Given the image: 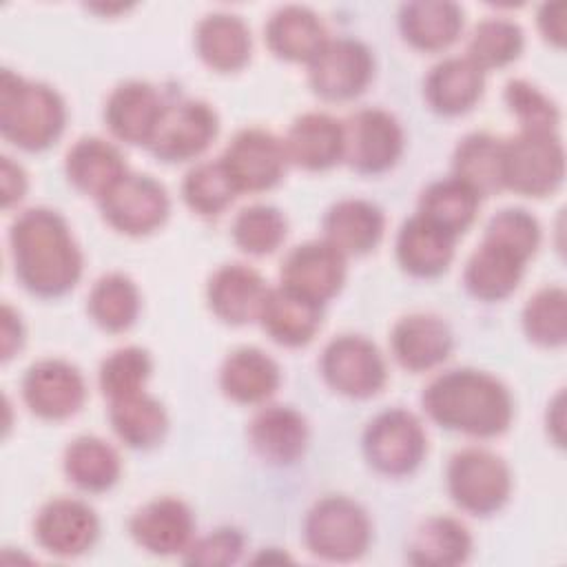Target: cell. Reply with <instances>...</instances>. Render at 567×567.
I'll return each mask as SVG.
<instances>
[{"instance_id": "cell-39", "label": "cell", "mask_w": 567, "mask_h": 567, "mask_svg": "<svg viewBox=\"0 0 567 567\" xmlns=\"http://www.w3.org/2000/svg\"><path fill=\"white\" fill-rule=\"evenodd\" d=\"M525 35L523 29L507 18L481 20L467 42V60H472L481 71L505 66L523 53Z\"/></svg>"}, {"instance_id": "cell-9", "label": "cell", "mask_w": 567, "mask_h": 567, "mask_svg": "<svg viewBox=\"0 0 567 567\" xmlns=\"http://www.w3.org/2000/svg\"><path fill=\"white\" fill-rule=\"evenodd\" d=\"M319 365L326 383L350 399H370L388 381L379 348L361 334L334 337L323 348Z\"/></svg>"}, {"instance_id": "cell-47", "label": "cell", "mask_w": 567, "mask_h": 567, "mask_svg": "<svg viewBox=\"0 0 567 567\" xmlns=\"http://www.w3.org/2000/svg\"><path fill=\"white\" fill-rule=\"evenodd\" d=\"M2 208L9 210L13 204H18L27 193V175L20 164H16L11 157H2Z\"/></svg>"}, {"instance_id": "cell-31", "label": "cell", "mask_w": 567, "mask_h": 567, "mask_svg": "<svg viewBox=\"0 0 567 567\" xmlns=\"http://www.w3.org/2000/svg\"><path fill=\"white\" fill-rule=\"evenodd\" d=\"M399 29L403 40L419 51H443L456 42L463 29V11L456 2L419 0L399 9Z\"/></svg>"}, {"instance_id": "cell-44", "label": "cell", "mask_w": 567, "mask_h": 567, "mask_svg": "<svg viewBox=\"0 0 567 567\" xmlns=\"http://www.w3.org/2000/svg\"><path fill=\"white\" fill-rule=\"evenodd\" d=\"M505 104L509 113L518 120L525 133H556L560 122L558 106L532 82L509 80L505 84Z\"/></svg>"}, {"instance_id": "cell-6", "label": "cell", "mask_w": 567, "mask_h": 567, "mask_svg": "<svg viewBox=\"0 0 567 567\" xmlns=\"http://www.w3.org/2000/svg\"><path fill=\"white\" fill-rule=\"evenodd\" d=\"M447 492L472 516H492L505 507L512 494L507 463L489 450L465 447L447 463Z\"/></svg>"}, {"instance_id": "cell-13", "label": "cell", "mask_w": 567, "mask_h": 567, "mask_svg": "<svg viewBox=\"0 0 567 567\" xmlns=\"http://www.w3.org/2000/svg\"><path fill=\"white\" fill-rule=\"evenodd\" d=\"M237 193H261L275 188L288 166L284 142L264 128H244L219 157Z\"/></svg>"}, {"instance_id": "cell-46", "label": "cell", "mask_w": 567, "mask_h": 567, "mask_svg": "<svg viewBox=\"0 0 567 567\" xmlns=\"http://www.w3.org/2000/svg\"><path fill=\"white\" fill-rule=\"evenodd\" d=\"M536 22L547 42H551L558 49L565 44V4L563 2H545L538 9Z\"/></svg>"}, {"instance_id": "cell-8", "label": "cell", "mask_w": 567, "mask_h": 567, "mask_svg": "<svg viewBox=\"0 0 567 567\" xmlns=\"http://www.w3.org/2000/svg\"><path fill=\"white\" fill-rule=\"evenodd\" d=\"M427 452V439L421 421L403 410L390 408L379 412L363 432V454L379 474L408 476Z\"/></svg>"}, {"instance_id": "cell-16", "label": "cell", "mask_w": 567, "mask_h": 567, "mask_svg": "<svg viewBox=\"0 0 567 567\" xmlns=\"http://www.w3.org/2000/svg\"><path fill=\"white\" fill-rule=\"evenodd\" d=\"M100 534L95 512L78 498H53L40 507L33 523L38 545L60 558H73L93 547Z\"/></svg>"}, {"instance_id": "cell-23", "label": "cell", "mask_w": 567, "mask_h": 567, "mask_svg": "<svg viewBox=\"0 0 567 567\" xmlns=\"http://www.w3.org/2000/svg\"><path fill=\"white\" fill-rule=\"evenodd\" d=\"M248 441L255 454L272 465L295 463L308 443V423L290 405H268L248 425Z\"/></svg>"}, {"instance_id": "cell-38", "label": "cell", "mask_w": 567, "mask_h": 567, "mask_svg": "<svg viewBox=\"0 0 567 567\" xmlns=\"http://www.w3.org/2000/svg\"><path fill=\"white\" fill-rule=\"evenodd\" d=\"M142 297L135 281L122 272L102 275L86 301V310L91 319L106 332H124L128 330L140 315Z\"/></svg>"}, {"instance_id": "cell-5", "label": "cell", "mask_w": 567, "mask_h": 567, "mask_svg": "<svg viewBox=\"0 0 567 567\" xmlns=\"http://www.w3.org/2000/svg\"><path fill=\"white\" fill-rule=\"evenodd\" d=\"M372 538L368 512L348 496H323L303 520V543L308 551L323 560L348 563L365 554Z\"/></svg>"}, {"instance_id": "cell-21", "label": "cell", "mask_w": 567, "mask_h": 567, "mask_svg": "<svg viewBox=\"0 0 567 567\" xmlns=\"http://www.w3.org/2000/svg\"><path fill=\"white\" fill-rule=\"evenodd\" d=\"M257 319L275 343L301 348L310 343L321 328L323 306L286 286H279L268 288Z\"/></svg>"}, {"instance_id": "cell-27", "label": "cell", "mask_w": 567, "mask_h": 567, "mask_svg": "<svg viewBox=\"0 0 567 567\" xmlns=\"http://www.w3.org/2000/svg\"><path fill=\"white\" fill-rule=\"evenodd\" d=\"M264 40L279 60L310 64L326 47L328 33L312 9L288 4L270 16L264 29Z\"/></svg>"}, {"instance_id": "cell-19", "label": "cell", "mask_w": 567, "mask_h": 567, "mask_svg": "<svg viewBox=\"0 0 567 567\" xmlns=\"http://www.w3.org/2000/svg\"><path fill=\"white\" fill-rule=\"evenodd\" d=\"M166 104L157 89L142 80H128L113 89L104 106V122L111 133L135 146H148Z\"/></svg>"}, {"instance_id": "cell-7", "label": "cell", "mask_w": 567, "mask_h": 567, "mask_svg": "<svg viewBox=\"0 0 567 567\" xmlns=\"http://www.w3.org/2000/svg\"><path fill=\"white\" fill-rule=\"evenodd\" d=\"M565 177V151L556 133H525L503 142L501 179L525 197L551 195Z\"/></svg>"}, {"instance_id": "cell-22", "label": "cell", "mask_w": 567, "mask_h": 567, "mask_svg": "<svg viewBox=\"0 0 567 567\" xmlns=\"http://www.w3.org/2000/svg\"><path fill=\"white\" fill-rule=\"evenodd\" d=\"M454 339L450 326L436 315H408L399 319L390 334V348L396 363L410 372H423L443 363L452 352Z\"/></svg>"}, {"instance_id": "cell-18", "label": "cell", "mask_w": 567, "mask_h": 567, "mask_svg": "<svg viewBox=\"0 0 567 567\" xmlns=\"http://www.w3.org/2000/svg\"><path fill=\"white\" fill-rule=\"evenodd\" d=\"M128 532L142 549L157 556H171L186 551L193 543L195 518L184 501L162 496L131 516Z\"/></svg>"}, {"instance_id": "cell-36", "label": "cell", "mask_w": 567, "mask_h": 567, "mask_svg": "<svg viewBox=\"0 0 567 567\" xmlns=\"http://www.w3.org/2000/svg\"><path fill=\"white\" fill-rule=\"evenodd\" d=\"M501 162L503 140L489 133H470L454 148L452 177L467 184L478 197H489L503 190Z\"/></svg>"}, {"instance_id": "cell-33", "label": "cell", "mask_w": 567, "mask_h": 567, "mask_svg": "<svg viewBox=\"0 0 567 567\" xmlns=\"http://www.w3.org/2000/svg\"><path fill=\"white\" fill-rule=\"evenodd\" d=\"M109 421L117 439L133 450H151L166 436L168 416L164 405L142 392L111 401Z\"/></svg>"}, {"instance_id": "cell-42", "label": "cell", "mask_w": 567, "mask_h": 567, "mask_svg": "<svg viewBox=\"0 0 567 567\" xmlns=\"http://www.w3.org/2000/svg\"><path fill=\"white\" fill-rule=\"evenodd\" d=\"M235 195H237V188L233 186L219 159L202 162L193 166L182 182L184 204L202 217L219 215L226 206H230Z\"/></svg>"}, {"instance_id": "cell-10", "label": "cell", "mask_w": 567, "mask_h": 567, "mask_svg": "<svg viewBox=\"0 0 567 567\" xmlns=\"http://www.w3.org/2000/svg\"><path fill=\"white\" fill-rule=\"evenodd\" d=\"M403 144L399 120L383 109H361L343 122V159L361 175L390 171Z\"/></svg>"}, {"instance_id": "cell-1", "label": "cell", "mask_w": 567, "mask_h": 567, "mask_svg": "<svg viewBox=\"0 0 567 567\" xmlns=\"http://www.w3.org/2000/svg\"><path fill=\"white\" fill-rule=\"evenodd\" d=\"M9 246L18 281L35 297H62L82 277L80 246L58 210L38 206L20 213L9 228Z\"/></svg>"}, {"instance_id": "cell-41", "label": "cell", "mask_w": 567, "mask_h": 567, "mask_svg": "<svg viewBox=\"0 0 567 567\" xmlns=\"http://www.w3.org/2000/svg\"><path fill=\"white\" fill-rule=\"evenodd\" d=\"M288 233L284 213L275 206L252 204L237 213L233 221V241L248 255L264 257L275 252Z\"/></svg>"}, {"instance_id": "cell-15", "label": "cell", "mask_w": 567, "mask_h": 567, "mask_svg": "<svg viewBox=\"0 0 567 567\" xmlns=\"http://www.w3.org/2000/svg\"><path fill=\"white\" fill-rule=\"evenodd\" d=\"M27 408L44 421H64L80 412L86 385L75 365L62 359H40L22 377Z\"/></svg>"}, {"instance_id": "cell-28", "label": "cell", "mask_w": 567, "mask_h": 567, "mask_svg": "<svg viewBox=\"0 0 567 567\" xmlns=\"http://www.w3.org/2000/svg\"><path fill=\"white\" fill-rule=\"evenodd\" d=\"M64 173L73 188L102 199L128 171L117 146L102 137H80L66 153Z\"/></svg>"}, {"instance_id": "cell-35", "label": "cell", "mask_w": 567, "mask_h": 567, "mask_svg": "<svg viewBox=\"0 0 567 567\" xmlns=\"http://www.w3.org/2000/svg\"><path fill=\"white\" fill-rule=\"evenodd\" d=\"M62 467L75 487L93 494L111 489L122 474L117 450L111 443L89 434L78 436L66 445Z\"/></svg>"}, {"instance_id": "cell-3", "label": "cell", "mask_w": 567, "mask_h": 567, "mask_svg": "<svg viewBox=\"0 0 567 567\" xmlns=\"http://www.w3.org/2000/svg\"><path fill=\"white\" fill-rule=\"evenodd\" d=\"M540 244V224L525 208H503L485 226L483 241L463 272L467 292L481 301L507 299Z\"/></svg>"}, {"instance_id": "cell-34", "label": "cell", "mask_w": 567, "mask_h": 567, "mask_svg": "<svg viewBox=\"0 0 567 567\" xmlns=\"http://www.w3.org/2000/svg\"><path fill=\"white\" fill-rule=\"evenodd\" d=\"M472 554L467 527L452 516H432L419 525L408 547V560L425 567L461 565Z\"/></svg>"}, {"instance_id": "cell-30", "label": "cell", "mask_w": 567, "mask_h": 567, "mask_svg": "<svg viewBox=\"0 0 567 567\" xmlns=\"http://www.w3.org/2000/svg\"><path fill=\"white\" fill-rule=\"evenodd\" d=\"M485 71L467 58H445L425 78V100L439 115H463L483 95Z\"/></svg>"}, {"instance_id": "cell-14", "label": "cell", "mask_w": 567, "mask_h": 567, "mask_svg": "<svg viewBox=\"0 0 567 567\" xmlns=\"http://www.w3.org/2000/svg\"><path fill=\"white\" fill-rule=\"evenodd\" d=\"M374 73L370 49L354 38L328 40L308 64L312 91L328 102L354 100L365 91Z\"/></svg>"}, {"instance_id": "cell-12", "label": "cell", "mask_w": 567, "mask_h": 567, "mask_svg": "<svg viewBox=\"0 0 567 567\" xmlns=\"http://www.w3.org/2000/svg\"><path fill=\"white\" fill-rule=\"evenodd\" d=\"M219 133V117L202 100H179L166 104L159 124L148 142V151L166 164L188 162L202 155Z\"/></svg>"}, {"instance_id": "cell-4", "label": "cell", "mask_w": 567, "mask_h": 567, "mask_svg": "<svg viewBox=\"0 0 567 567\" xmlns=\"http://www.w3.org/2000/svg\"><path fill=\"white\" fill-rule=\"evenodd\" d=\"M66 124L62 95L44 84L16 75L11 69L0 78V133L13 146L38 153L58 142Z\"/></svg>"}, {"instance_id": "cell-40", "label": "cell", "mask_w": 567, "mask_h": 567, "mask_svg": "<svg viewBox=\"0 0 567 567\" xmlns=\"http://www.w3.org/2000/svg\"><path fill=\"white\" fill-rule=\"evenodd\" d=\"M523 330L540 348H560L567 341V295L560 286H545L523 308Z\"/></svg>"}, {"instance_id": "cell-20", "label": "cell", "mask_w": 567, "mask_h": 567, "mask_svg": "<svg viewBox=\"0 0 567 567\" xmlns=\"http://www.w3.org/2000/svg\"><path fill=\"white\" fill-rule=\"evenodd\" d=\"M266 292V281L255 268L226 264L210 275L206 301L219 321L228 326H244L259 317Z\"/></svg>"}, {"instance_id": "cell-43", "label": "cell", "mask_w": 567, "mask_h": 567, "mask_svg": "<svg viewBox=\"0 0 567 567\" xmlns=\"http://www.w3.org/2000/svg\"><path fill=\"white\" fill-rule=\"evenodd\" d=\"M153 372L151 354L140 346H126L111 352L97 372V383L102 394L113 401L142 392Z\"/></svg>"}, {"instance_id": "cell-11", "label": "cell", "mask_w": 567, "mask_h": 567, "mask_svg": "<svg viewBox=\"0 0 567 567\" xmlns=\"http://www.w3.org/2000/svg\"><path fill=\"white\" fill-rule=\"evenodd\" d=\"M100 202L102 217L117 233L142 237L168 219L171 199L166 188L151 175L126 173Z\"/></svg>"}, {"instance_id": "cell-32", "label": "cell", "mask_w": 567, "mask_h": 567, "mask_svg": "<svg viewBox=\"0 0 567 567\" xmlns=\"http://www.w3.org/2000/svg\"><path fill=\"white\" fill-rule=\"evenodd\" d=\"M250 47V29L233 13H210L195 29L197 55L219 73H233L246 66Z\"/></svg>"}, {"instance_id": "cell-2", "label": "cell", "mask_w": 567, "mask_h": 567, "mask_svg": "<svg viewBox=\"0 0 567 567\" xmlns=\"http://www.w3.org/2000/svg\"><path fill=\"white\" fill-rule=\"evenodd\" d=\"M421 403L436 425L476 439L503 434L514 419V401L505 383L474 368L439 374L423 390Z\"/></svg>"}, {"instance_id": "cell-45", "label": "cell", "mask_w": 567, "mask_h": 567, "mask_svg": "<svg viewBox=\"0 0 567 567\" xmlns=\"http://www.w3.org/2000/svg\"><path fill=\"white\" fill-rule=\"evenodd\" d=\"M244 534L237 527H217L208 536L193 540L184 551V563L190 565H233L244 551Z\"/></svg>"}, {"instance_id": "cell-25", "label": "cell", "mask_w": 567, "mask_h": 567, "mask_svg": "<svg viewBox=\"0 0 567 567\" xmlns=\"http://www.w3.org/2000/svg\"><path fill=\"white\" fill-rule=\"evenodd\" d=\"M454 244L456 237L416 213L399 228L396 261L412 277H439L454 259Z\"/></svg>"}, {"instance_id": "cell-24", "label": "cell", "mask_w": 567, "mask_h": 567, "mask_svg": "<svg viewBox=\"0 0 567 567\" xmlns=\"http://www.w3.org/2000/svg\"><path fill=\"white\" fill-rule=\"evenodd\" d=\"M284 148L295 166L328 171L343 159V122L328 113H303L290 124Z\"/></svg>"}, {"instance_id": "cell-48", "label": "cell", "mask_w": 567, "mask_h": 567, "mask_svg": "<svg viewBox=\"0 0 567 567\" xmlns=\"http://www.w3.org/2000/svg\"><path fill=\"white\" fill-rule=\"evenodd\" d=\"M24 341V328L20 315L11 306H2V361H9Z\"/></svg>"}, {"instance_id": "cell-17", "label": "cell", "mask_w": 567, "mask_h": 567, "mask_svg": "<svg viewBox=\"0 0 567 567\" xmlns=\"http://www.w3.org/2000/svg\"><path fill=\"white\" fill-rule=\"evenodd\" d=\"M346 281V255L326 239L295 246L281 261V286L317 301L332 299Z\"/></svg>"}, {"instance_id": "cell-37", "label": "cell", "mask_w": 567, "mask_h": 567, "mask_svg": "<svg viewBox=\"0 0 567 567\" xmlns=\"http://www.w3.org/2000/svg\"><path fill=\"white\" fill-rule=\"evenodd\" d=\"M481 197L461 179L447 177L432 182L419 197V215L443 228L452 237L463 235L478 210Z\"/></svg>"}, {"instance_id": "cell-26", "label": "cell", "mask_w": 567, "mask_h": 567, "mask_svg": "<svg viewBox=\"0 0 567 567\" xmlns=\"http://www.w3.org/2000/svg\"><path fill=\"white\" fill-rule=\"evenodd\" d=\"M323 239L346 257L374 250L385 230L383 210L368 199H341L323 215Z\"/></svg>"}, {"instance_id": "cell-29", "label": "cell", "mask_w": 567, "mask_h": 567, "mask_svg": "<svg viewBox=\"0 0 567 567\" xmlns=\"http://www.w3.org/2000/svg\"><path fill=\"white\" fill-rule=\"evenodd\" d=\"M279 383L277 361L252 346L233 350L219 370V388L235 403H264L277 392Z\"/></svg>"}]
</instances>
